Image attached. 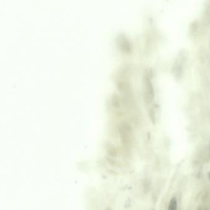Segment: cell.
I'll return each mask as SVG.
<instances>
[{"label":"cell","mask_w":210,"mask_h":210,"mask_svg":"<svg viewBox=\"0 0 210 210\" xmlns=\"http://www.w3.org/2000/svg\"><path fill=\"white\" fill-rule=\"evenodd\" d=\"M119 133L123 145L130 147L133 142V131L130 126L127 123L122 124L120 127Z\"/></svg>","instance_id":"6da1fadb"},{"label":"cell","mask_w":210,"mask_h":210,"mask_svg":"<svg viewBox=\"0 0 210 210\" xmlns=\"http://www.w3.org/2000/svg\"><path fill=\"white\" fill-rule=\"evenodd\" d=\"M144 100L146 103H150L154 99V89L149 79L145 77L144 82Z\"/></svg>","instance_id":"7a4b0ae2"},{"label":"cell","mask_w":210,"mask_h":210,"mask_svg":"<svg viewBox=\"0 0 210 210\" xmlns=\"http://www.w3.org/2000/svg\"><path fill=\"white\" fill-rule=\"evenodd\" d=\"M177 208V200L176 198H173L170 200V202L169 203L168 209L170 210H175Z\"/></svg>","instance_id":"3957f363"},{"label":"cell","mask_w":210,"mask_h":210,"mask_svg":"<svg viewBox=\"0 0 210 210\" xmlns=\"http://www.w3.org/2000/svg\"><path fill=\"white\" fill-rule=\"evenodd\" d=\"M109 151L108 152H109V154L111 155H113V156H117V150L115 149V148L111 146H109Z\"/></svg>","instance_id":"277c9868"}]
</instances>
